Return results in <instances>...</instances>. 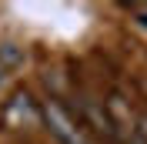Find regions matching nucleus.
I'll use <instances>...</instances> for the list:
<instances>
[{
	"label": "nucleus",
	"mask_w": 147,
	"mask_h": 144,
	"mask_svg": "<svg viewBox=\"0 0 147 144\" xmlns=\"http://www.w3.org/2000/svg\"><path fill=\"white\" fill-rule=\"evenodd\" d=\"M40 114H44V127L50 131V137L57 144H90L87 134H84V127H80V121H77V114L70 107H64L57 97L40 101Z\"/></svg>",
	"instance_id": "obj_1"
},
{
	"label": "nucleus",
	"mask_w": 147,
	"mask_h": 144,
	"mask_svg": "<svg viewBox=\"0 0 147 144\" xmlns=\"http://www.w3.org/2000/svg\"><path fill=\"white\" fill-rule=\"evenodd\" d=\"M77 121H80V127L107 137V141H120V127L114 124V117H110L107 101H97V97L80 94V97H77Z\"/></svg>",
	"instance_id": "obj_2"
},
{
	"label": "nucleus",
	"mask_w": 147,
	"mask_h": 144,
	"mask_svg": "<svg viewBox=\"0 0 147 144\" xmlns=\"http://www.w3.org/2000/svg\"><path fill=\"white\" fill-rule=\"evenodd\" d=\"M0 121H3L7 127L24 131V127H40V124H44V114H40V104L30 97L27 90H17V94H13L7 104H3Z\"/></svg>",
	"instance_id": "obj_3"
},
{
	"label": "nucleus",
	"mask_w": 147,
	"mask_h": 144,
	"mask_svg": "<svg viewBox=\"0 0 147 144\" xmlns=\"http://www.w3.org/2000/svg\"><path fill=\"white\" fill-rule=\"evenodd\" d=\"M20 60H24V47H17V44H3L0 47V64L3 67H13Z\"/></svg>",
	"instance_id": "obj_4"
},
{
	"label": "nucleus",
	"mask_w": 147,
	"mask_h": 144,
	"mask_svg": "<svg viewBox=\"0 0 147 144\" xmlns=\"http://www.w3.org/2000/svg\"><path fill=\"white\" fill-rule=\"evenodd\" d=\"M127 10H130V17L137 20L140 27H147V3H130Z\"/></svg>",
	"instance_id": "obj_5"
},
{
	"label": "nucleus",
	"mask_w": 147,
	"mask_h": 144,
	"mask_svg": "<svg viewBox=\"0 0 147 144\" xmlns=\"http://www.w3.org/2000/svg\"><path fill=\"white\" fill-rule=\"evenodd\" d=\"M7 81V67H3V64H0V84Z\"/></svg>",
	"instance_id": "obj_6"
}]
</instances>
